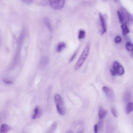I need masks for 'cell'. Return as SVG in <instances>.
<instances>
[{
	"mask_svg": "<svg viewBox=\"0 0 133 133\" xmlns=\"http://www.w3.org/2000/svg\"><path fill=\"white\" fill-rule=\"evenodd\" d=\"M78 53V51H75L74 53L72 55V56L71 57L69 60L70 62H72L75 59Z\"/></svg>",
	"mask_w": 133,
	"mask_h": 133,
	"instance_id": "obj_20",
	"label": "cell"
},
{
	"mask_svg": "<svg viewBox=\"0 0 133 133\" xmlns=\"http://www.w3.org/2000/svg\"><path fill=\"white\" fill-rule=\"evenodd\" d=\"M111 112L113 116L116 118L118 116V113L116 109L114 107H112L111 109Z\"/></svg>",
	"mask_w": 133,
	"mask_h": 133,
	"instance_id": "obj_19",
	"label": "cell"
},
{
	"mask_svg": "<svg viewBox=\"0 0 133 133\" xmlns=\"http://www.w3.org/2000/svg\"><path fill=\"white\" fill-rule=\"evenodd\" d=\"M34 113L32 116V118L35 119L39 117L40 116V111L38 107H36L34 110Z\"/></svg>",
	"mask_w": 133,
	"mask_h": 133,
	"instance_id": "obj_14",
	"label": "cell"
},
{
	"mask_svg": "<svg viewBox=\"0 0 133 133\" xmlns=\"http://www.w3.org/2000/svg\"><path fill=\"white\" fill-rule=\"evenodd\" d=\"M3 82L4 83L8 84H10L13 83L12 81L7 79L4 80Z\"/></svg>",
	"mask_w": 133,
	"mask_h": 133,
	"instance_id": "obj_22",
	"label": "cell"
},
{
	"mask_svg": "<svg viewBox=\"0 0 133 133\" xmlns=\"http://www.w3.org/2000/svg\"><path fill=\"white\" fill-rule=\"evenodd\" d=\"M126 47L127 50L131 51L133 50V44L130 42H127L126 44Z\"/></svg>",
	"mask_w": 133,
	"mask_h": 133,
	"instance_id": "obj_17",
	"label": "cell"
},
{
	"mask_svg": "<svg viewBox=\"0 0 133 133\" xmlns=\"http://www.w3.org/2000/svg\"><path fill=\"white\" fill-rule=\"evenodd\" d=\"M117 14L119 19V21L120 23L122 24L123 23L124 19L123 16L119 11H117Z\"/></svg>",
	"mask_w": 133,
	"mask_h": 133,
	"instance_id": "obj_18",
	"label": "cell"
},
{
	"mask_svg": "<svg viewBox=\"0 0 133 133\" xmlns=\"http://www.w3.org/2000/svg\"><path fill=\"white\" fill-rule=\"evenodd\" d=\"M65 0H49V3L51 7L55 10H59L64 6Z\"/></svg>",
	"mask_w": 133,
	"mask_h": 133,
	"instance_id": "obj_2",
	"label": "cell"
},
{
	"mask_svg": "<svg viewBox=\"0 0 133 133\" xmlns=\"http://www.w3.org/2000/svg\"><path fill=\"white\" fill-rule=\"evenodd\" d=\"M10 129L11 127L8 125L6 124H3L1 126L0 133H6L8 132Z\"/></svg>",
	"mask_w": 133,
	"mask_h": 133,
	"instance_id": "obj_9",
	"label": "cell"
},
{
	"mask_svg": "<svg viewBox=\"0 0 133 133\" xmlns=\"http://www.w3.org/2000/svg\"><path fill=\"white\" fill-rule=\"evenodd\" d=\"M112 69L115 72L116 74L122 75L124 73V68L117 62L114 63Z\"/></svg>",
	"mask_w": 133,
	"mask_h": 133,
	"instance_id": "obj_4",
	"label": "cell"
},
{
	"mask_svg": "<svg viewBox=\"0 0 133 133\" xmlns=\"http://www.w3.org/2000/svg\"><path fill=\"white\" fill-rule=\"evenodd\" d=\"M23 2L27 4H30L33 0H22Z\"/></svg>",
	"mask_w": 133,
	"mask_h": 133,
	"instance_id": "obj_23",
	"label": "cell"
},
{
	"mask_svg": "<svg viewBox=\"0 0 133 133\" xmlns=\"http://www.w3.org/2000/svg\"><path fill=\"white\" fill-rule=\"evenodd\" d=\"M121 11L126 22L130 24L133 23V18L132 16L124 8H122Z\"/></svg>",
	"mask_w": 133,
	"mask_h": 133,
	"instance_id": "obj_5",
	"label": "cell"
},
{
	"mask_svg": "<svg viewBox=\"0 0 133 133\" xmlns=\"http://www.w3.org/2000/svg\"><path fill=\"white\" fill-rule=\"evenodd\" d=\"M86 36V33L85 31L82 30H81L79 31L78 38L79 39H81L84 38Z\"/></svg>",
	"mask_w": 133,
	"mask_h": 133,
	"instance_id": "obj_15",
	"label": "cell"
},
{
	"mask_svg": "<svg viewBox=\"0 0 133 133\" xmlns=\"http://www.w3.org/2000/svg\"><path fill=\"white\" fill-rule=\"evenodd\" d=\"M56 108L58 113L61 115H63L65 113V108L59 107L57 105H56Z\"/></svg>",
	"mask_w": 133,
	"mask_h": 133,
	"instance_id": "obj_16",
	"label": "cell"
},
{
	"mask_svg": "<svg viewBox=\"0 0 133 133\" xmlns=\"http://www.w3.org/2000/svg\"><path fill=\"white\" fill-rule=\"evenodd\" d=\"M54 99L56 105L61 107L64 108L63 100L59 95L56 94L55 96Z\"/></svg>",
	"mask_w": 133,
	"mask_h": 133,
	"instance_id": "obj_7",
	"label": "cell"
},
{
	"mask_svg": "<svg viewBox=\"0 0 133 133\" xmlns=\"http://www.w3.org/2000/svg\"><path fill=\"white\" fill-rule=\"evenodd\" d=\"M94 130L95 133L97 132L98 131V125L97 124H95L94 125Z\"/></svg>",
	"mask_w": 133,
	"mask_h": 133,
	"instance_id": "obj_24",
	"label": "cell"
},
{
	"mask_svg": "<svg viewBox=\"0 0 133 133\" xmlns=\"http://www.w3.org/2000/svg\"><path fill=\"white\" fill-rule=\"evenodd\" d=\"M107 114V111L102 107H100L99 110L98 116L99 119H102L104 118Z\"/></svg>",
	"mask_w": 133,
	"mask_h": 133,
	"instance_id": "obj_8",
	"label": "cell"
},
{
	"mask_svg": "<svg viewBox=\"0 0 133 133\" xmlns=\"http://www.w3.org/2000/svg\"><path fill=\"white\" fill-rule=\"evenodd\" d=\"M115 2H117L118 1V0H114Z\"/></svg>",
	"mask_w": 133,
	"mask_h": 133,
	"instance_id": "obj_25",
	"label": "cell"
},
{
	"mask_svg": "<svg viewBox=\"0 0 133 133\" xmlns=\"http://www.w3.org/2000/svg\"><path fill=\"white\" fill-rule=\"evenodd\" d=\"M66 46L65 43L64 42H59L56 48V51L58 52H61Z\"/></svg>",
	"mask_w": 133,
	"mask_h": 133,
	"instance_id": "obj_12",
	"label": "cell"
},
{
	"mask_svg": "<svg viewBox=\"0 0 133 133\" xmlns=\"http://www.w3.org/2000/svg\"><path fill=\"white\" fill-rule=\"evenodd\" d=\"M133 111V102H128L126 106L125 112L126 114H128Z\"/></svg>",
	"mask_w": 133,
	"mask_h": 133,
	"instance_id": "obj_11",
	"label": "cell"
},
{
	"mask_svg": "<svg viewBox=\"0 0 133 133\" xmlns=\"http://www.w3.org/2000/svg\"><path fill=\"white\" fill-rule=\"evenodd\" d=\"M99 16L102 28L101 34L102 35H103L107 31L106 25L104 18L102 15L100 13Z\"/></svg>",
	"mask_w": 133,
	"mask_h": 133,
	"instance_id": "obj_6",
	"label": "cell"
},
{
	"mask_svg": "<svg viewBox=\"0 0 133 133\" xmlns=\"http://www.w3.org/2000/svg\"></svg>",
	"mask_w": 133,
	"mask_h": 133,
	"instance_id": "obj_27",
	"label": "cell"
},
{
	"mask_svg": "<svg viewBox=\"0 0 133 133\" xmlns=\"http://www.w3.org/2000/svg\"><path fill=\"white\" fill-rule=\"evenodd\" d=\"M70 131L68 132V133H72V132H72V131Z\"/></svg>",
	"mask_w": 133,
	"mask_h": 133,
	"instance_id": "obj_26",
	"label": "cell"
},
{
	"mask_svg": "<svg viewBox=\"0 0 133 133\" xmlns=\"http://www.w3.org/2000/svg\"><path fill=\"white\" fill-rule=\"evenodd\" d=\"M102 90L109 100L113 101L115 98V95L113 90L111 88L104 86L102 87Z\"/></svg>",
	"mask_w": 133,
	"mask_h": 133,
	"instance_id": "obj_3",
	"label": "cell"
},
{
	"mask_svg": "<svg viewBox=\"0 0 133 133\" xmlns=\"http://www.w3.org/2000/svg\"><path fill=\"white\" fill-rule=\"evenodd\" d=\"M90 49V44L88 43L82 53L74 67L75 70L79 69L82 65L88 56Z\"/></svg>",
	"mask_w": 133,
	"mask_h": 133,
	"instance_id": "obj_1",
	"label": "cell"
},
{
	"mask_svg": "<svg viewBox=\"0 0 133 133\" xmlns=\"http://www.w3.org/2000/svg\"><path fill=\"white\" fill-rule=\"evenodd\" d=\"M121 38L119 36L116 37L115 39V42L116 43H118L120 42L121 41Z\"/></svg>",
	"mask_w": 133,
	"mask_h": 133,
	"instance_id": "obj_21",
	"label": "cell"
},
{
	"mask_svg": "<svg viewBox=\"0 0 133 133\" xmlns=\"http://www.w3.org/2000/svg\"><path fill=\"white\" fill-rule=\"evenodd\" d=\"M121 27L122 30V34L124 36L130 32V30L128 27L126 22H125L122 24L121 25Z\"/></svg>",
	"mask_w": 133,
	"mask_h": 133,
	"instance_id": "obj_10",
	"label": "cell"
},
{
	"mask_svg": "<svg viewBox=\"0 0 133 133\" xmlns=\"http://www.w3.org/2000/svg\"><path fill=\"white\" fill-rule=\"evenodd\" d=\"M131 94L128 91L125 92L123 96V100L125 102H128L131 98Z\"/></svg>",
	"mask_w": 133,
	"mask_h": 133,
	"instance_id": "obj_13",
	"label": "cell"
}]
</instances>
